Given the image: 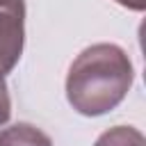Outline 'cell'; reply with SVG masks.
<instances>
[{
	"label": "cell",
	"mask_w": 146,
	"mask_h": 146,
	"mask_svg": "<svg viewBox=\"0 0 146 146\" xmlns=\"http://www.w3.org/2000/svg\"><path fill=\"white\" fill-rule=\"evenodd\" d=\"M135 68L128 52L116 43H94L71 64L66 75V98L82 116L112 112L130 91Z\"/></svg>",
	"instance_id": "1"
},
{
	"label": "cell",
	"mask_w": 146,
	"mask_h": 146,
	"mask_svg": "<svg viewBox=\"0 0 146 146\" xmlns=\"http://www.w3.org/2000/svg\"><path fill=\"white\" fill-rule=\"evenodd\" d=\"M25 46V9L0 7V75H7L21 59Z\"/></svg>",
	"instance_id": "2"
},
{
	"label": "cell",
	"mask_w": 146,
	"mask_h": 146,
	"mask_svg": "<svg viewBox=\"0 0 146 146\" xmlns=\"http://www.w3.org/2000/svg\"><path fill=\"white\" fill-rule=\"evenodd\" d=\"M0 146H52V141L32 123H14L0 130Z\"/></svg>",
	"instance_id": "3"
},
{
	"label": "cell",
	"mask_w": 146,
	"mask_h": 146,
	"mask_svg": "<svg viewBox=\"0 0 146 146\" xmlns=\"http://www.w3.org/2000/svg\"><path fill=\"white\" fill-rule=\"evenodd\" d=\"M94 146H146V139L132 125H114L105 130Z\"/></svg>",
	"instance_id": "4"
},
{
	"label": "cell",
	"mask_w": 146,
	"mask_h": 146,
	"mask_svg": "<svg viewBox=\"0 0 146 146\" xmlns=\"http://www.w3.org/2000/svg\"><path fill=\"white\" fill-rule=\"evenodd\" d=\"M11 116V98H9V89L5 82V75H0V125H5Z\"/></svg>",
	"instance_id": "5"
},
{
	"label": "cell",
	"mask_w": 146,
	"mask_h": 146,
	"mask_svg": "<svg viewBox=\"0 0 146 146\" xmlns=\"http://www.w3.org/2000/svg\"><path fill=\"white\" fill-rule=\"evenodd\" d=\"M121 7H128V9H135V11H144L146 7V0H116Z\"/></svg>",
	"instance_id": "6"
},
{
	"label": "cell",
	"mask_w": 146,
	"mask_h": 146,
	"mask_svg": "<svg viewBox=\"0 0 146 146\" xmlns=\"http://www.w3.org/2000/svg\"><path fill=\"white\" fill-rule=\"evenodd\" d=\"M0 7H5V9H25L23 0H0Z\"/></svg>",
	"instance_id": "7"
}]
</instances>
